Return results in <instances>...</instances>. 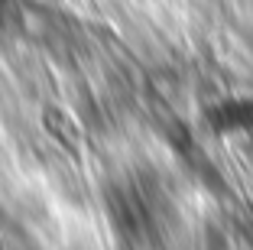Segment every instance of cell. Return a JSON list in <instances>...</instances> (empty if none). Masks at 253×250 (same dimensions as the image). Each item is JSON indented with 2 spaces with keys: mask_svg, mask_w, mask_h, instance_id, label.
I'll return each instance as SVG.
<instances>
[{
  "mask_svg": "<svg viewBox=\"0 0 253 250\" xmlns=\"http://www.w3.org/2000/svg\"><path fill=\"white\" fill-rule=\"evenodd\" d=\"M201 124L217 140H240L253 137V95L231 91V95L211 98L201 110Z\"/></svg>",
  "mask_w": 253,
  "mask_h": 250,
  "instance_id": "obj_1",
  "label": "cell"
},
{
  "mask_svg": "<svg viewBox=\"0 0 253 250\" xmlns=\"http://www.w3.org/2000/svg\"><path fill=\"white\" fill-rule=\"evenodd\" d=\"M156 192L143 189L140 182H124L117 192L111 195V211L120 218V224H124L130 234H149L153 231V224H156L159 211H163V205H156Z\"/></svg>",
  "mask_w": 253,
  "mask_h": 250,
  "instance_id": "obj_2",
  "label": "cell"
},
{
  "mask_svg": "<svg viewBox=\"0 0 253 250\" xmlns=\"http://www.w3.org/2000/svg\"><path fill=\"white\" fill-rule=\"evenodd\" d=\"M20 13H23V0H0V39L16 26Z\"/></svg>",
  "mask_w": 253,
  "mask_h": 250,
  "instance_id": "obj_3",
  "label": "cell"
}]
</instances>
